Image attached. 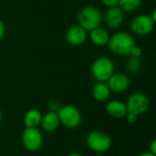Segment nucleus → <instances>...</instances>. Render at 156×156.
I'll use <instances>...</instances> for the list:
<instances>
[{
    "mask_svg": "<svg viewBox=\"0 0 156 156\" xmlns=\"http://www.w3.org/2000/svg\"><path fill=\"white\" fill-rule=\"evenodd\" d=\"M107 44L113 53L127 56L130 55V51L135 45V42L130 34L126 32H117L110 37Z\"/></svg>",
    "mask_w": 156,
    "mask_h": 156,
    "instance_id": "1",
    "label": "nucleus"
},
{
    "mask_svg": "<svg viewBox=\"0 0 156 156\" xmlns=\"http://www.w3.org/2000/svg\"><path fill=\"white\" fill-rule=\"evenodd\" d=\"M2 118H3V115H2V112H1V111H0V122H1V121H2Z\"/></svg>",
    "mask_w": 156,
    "mask_h": 156,
    "instance_id": "28",
    "label": "nucleus"
},
{
    "mask_svg": "<svg viewBox=\"0 0 156 156\" xmlns=\"http://www.w3.org/2000/svg\"><path fill=\"white\" fill-rule=\"evenodd\" d=\"M59 122L69 129H75L80 126L82 121V115L80 110L71 104L60 106L58 111Z\"/></svg>",
    "mask_w": 156,
    "mask_h": 156,
    "instance_id": "3",
    "label": "nucleus"
},
{
    "mask_svg": "<svg viewBox=\"0 0 156 156\" xmlns=\"http://www.w3.org/2000/svg\"><path fill=\"white\" fill-rule=\"evenodd\" d=\"M102 4L108 7H112V6H115L118 5V0H101Z\"/></svg>",
    "mask_w": 156,
    "mask_h": 156,
    "instance_id": "22",
    "label": "nucleus"
},
{
    "mask_svg": "<svg viewBox=\"0 0 156 156\" xmlns=\"http://www.w3.org/2000/svg\"><path fill=\"white\" fill-rule=\"evenodd\" d=\"M111 90L106 82L98 81L92 88L93 98L98 101H105L109 99Z\"/></svg>",
    "mask_w": 156,
    "mask_h": 156,
    "instance_id": "14",
    "label": "nucleus"
},
{
    "mask_svg": "<svg viewBox=\"0 0 156 156\" xmlns=\"http://www.w3.org/2000/svg\"><path fill=\"white\" fill-rule=\"evenodd\" d=\"M107 81L111 91L115 93H122L125 91L130 85L129 78L122 73H113Z\"/></svg>",
    "mask_w": 156,
    "mask_h": 156,
    "instance_id": "9",
    "label": "nucleus"
},
{
    "mask_svg": "<svg viewBox=\"0 0 156 156\" xmlns=\"http://www.w3.org/2000/svg\"><path fill=\"white\" fill-rule=\"evenodd\" d=\"M22 144L28 152H37L43 144L42 133L37 128H26L22 133Z\"/></svg>",
    "mask_w": 156,
    "mask_h": 156,
    "instance_id": "7",
    "label": "nucleus"
},
{
    "mask_svg": "<svg viewBox=\"0 0 156 156\" xmlns=\"http://www.w3.org/2000/svg\"><path fill=\"white\" fill-rule=\"evenodd\" d=\"M138 156H156V154H152L150 152H144V153L139 154Z\"/></svg>",
    "mask_w": 156,
    "mask_h": 156,
    "instance_id": "25",
    "label": "nucleus"
},
{
    "mask_svg": "<svg viewBox=\"0 0 156 156\" xmlns=\"http://www.w3.org/2000/svg\"><path fill=\"white\" fill-rule=\"evenodd\" d=\"M151 16V18L153 19V21L155 23V21H156V10H154L153 11V13H152V15L150 16Z\"/></svg>",
    "mask_w": 156,
    "mask_h": 156,
    "instance_id": "26",
    "label": "nucleus"
},
{
    "mask_svg": "<svg viewBox=\"0 0 156 156\" xmlns=\"http://www.w3.org/2000/svg\"><path fill=\"white\" fill-rule=\"evenodd\" d=\"M114 73V64L107 57L96 58L91 65V74L97 81L105 82Z\"/></svg>",
    "mask_w": 156,
    "mask_h": 156,
    "instance_id": "5",
    "label": "nucleus"
},
{
    "mask_svg": "<svg viewBox=\"0 0 156 156\" xmlns=\"http://www.w3.org/2000/svg\"><path fill=\"white\" fill-rule=\"evenodd\" d=\"M130 55H131L132 57L140 58V57L143 55V50H142V48H141L140 47L134 45V46L132 48L131 51H130Z\"/></svg>",
    "mask_w": 156,
    "mask_h": 156,
    "instance_id": "19",
    "label": "nucleus"
},
{
    "mask_svg": "<svg viewBox=\"0 0 156 156\" xmlns=\"http://www.w3.org/2000/svg\"><path fill=\"white\" fill-rule=\"evenodd\" d=\"M125 117H126L127 122H128L129 123L133 124V123H135V122H137L139 116H137V115H135V114H133V113H129V112H128V113L126 114Z\"/></svg>",
    "mask_w": 156,
    "mask_h": 156,
    "instance_id": "21",
    "label": "nucleus"
},
{
    "mask_svg": "<svg viewBox=\"0 0 156 156\" xmlns=\"http://www.w3.org/2000/svg\"><path fill=\"white\" fill-rule=\"evenodd\" d=\"M125 105L129 113H133L137 116H140L148 111L150 101L145 94L142 92H134L129 96Z\"/></svg>",
    "mask_w": 156,
    "mask_h": 156,
    "instance_id": "6",
    "label": "nucleus"
},
{
    "mask_svg": "<svg viewBox=\"0 0 156 156\" xmlns=\"http://www.w3.org/2000/svg\"><path fill=\"white\" fill-rule=\"evenodd\" d=\"M142 67V62L140 60V58L131 57L126 62V68L128 70L132 73H136L140 70Z\"/></svg>",
    "mask_w": 156,
    "mask_h": 156,
    "instance_id": "18",
    "label": "nucleus"
},
{
    "mask_svg": "<svg viewBox=\"0 0 156 156\" xmlns=\"http://www.w3.org/2000/svg\"><path fill=\"white\" fill-rule=\"evenodd\" d=\"M86 144L89 149L95 153H105L111 149L112 141L108 133L101 131H93L87 135Z\"/></svg>",
    "mask_w": 156,
    "mask_h": 156,
    "instance_id": "4",
    "label": "nucleus"
},
{
    "mask_svg": "<svg viewBox=\"0 0 156 156\" xmlns=\"http://www.w3.org/2000/svg\"><path fill=\"white\" fill-rule=\"evenodd\" d=\"M154 27V22L150 16L140 15L132 19L130 27L133 33L137 36H146L149 35Z\"/></svg>",
    "mask_w": 156,
    "mask_h": 156,
    "instance_id": "8",
    "label": "nucleus"
},
{
    "mask_svg": "<svg viewBox=\"0 0 156 156\" xmlns=\"http://www.w3.org/2000/svg\"><path fill=\"white\" fill-rule=\"evenodd\" d=\"M59 123L60 122H59L58 113L53 112H48L45 115L42 116L40 125L44 131L48 133H51L58 129V127L59 126Z\"/></svg>",
    "mask_w": 156,
    "mask_h": 156,
    "instance_id": "13",
    "label": "nucleus"
},
{
    "mask_svg": "<svg viewBox=\"0 0 156 156\" xmlns=\"http://www.w3.org/2000/svg\"><path fill=\"white\" fill-rule=\"evenodd\" d=\"M5 33V24L3 23V21L0 20V40L4 37Z\"/></svg>",
    "mask_w": 156,
    "mask_h": 156,
    "instance_id": "24",
    "label": "nucleus"
},
{
    "mask_svg": "<svg viewBox=\"0 0 156 156\" xmlns=\"http://www.w3.org/2000/svg\"><path fill=\"white\" fill-rule=\"evenodd\" d=\"M59 108H60V105L56 101H50L48 103V110H49V112H58V111L59 110Z\"/></svg>",
    "mask_w": 156,
    "mask_h": 156,
    "instance_id": "20",
    "label": "nucleus"
},
{
    "mask_svg": "<svg viewBox=\"0 0 156 156\" xmlns=\"http://www.w3.org/2000/svg\"><path fill=\"white\" fill-rule=\"evenodd\" d=\"M105 111L110 117L114 119L124 118L128 113L125 103L118 100L110 101L105 106Z\"/></svg>",
    "mask_w": 156,
    "mask_h": 156,
    "instance_id": "12",
    "label": "nucleus"
},
{
    "mask_svg": "<svg viewBox=\"0 0 156 156\" xmlns=\"http://www.w3.org/2000/svg\"><path fill=\"white\" fill-rule=\"evenodd\" d=\"M78 22L79 26L83 29L86 31H91L100 27L102 22V15L97 7L88 5L82 8L78 14Z\"/></svg>",
    "mask_w": 156,
    "mask_h": 156,
    "instance_id": "2",
    "label": "nucleus"
},
{
    "mask_svg": "<svg viewBox=\"0 0 156 156\" xmlns=\"http://www.w3.org/2000/svg\"><path fill=\"white\" fill-rule=\"evenodd\" d=\"M42 114L37 109L28 110L24 116V124L27 128H37L40 125Z\"/></svg>",
    "mask_w": 156,
    "mask_h": 156,
    "instance_id": "15",
    "label": "nucleus"
},
{
    "mask_svg": "<svg viewBox=\"0 0 156 156\" xmlns=\"http://www.w3.org/2000/svg\"><path fill=\"white\" fill-rule=\"evenodd\" d=\"M68 156H83L82 154H78V153H71V154H69Z\"/></svg>",
    "mask_w": 156,
    "mask_h": 156,
    "instance_id": "27",
    "label": "nucleus"
},
{
    "mask_svg": "<svg viewBox=\"0 0 156 156\" xmlns=\"http://www.w3.org/2000/svg\"><path fill=\"white\" fill-rule=\"evenodd\" d=\"M142 4V0H118L119 7L122 11L133 12L136 10Z\"/></svg>",
    "mask_w": 156,
    "mask_h": 156,
    "instance_id": "17",
    "label": "nucleus"
},
{
    "mask_svg": "<svg viewBox=\"0 0 156 156\" xmlns=\"http://www.w3.org/2000/svg\"><path fill=\"white\" fill-rule=\"evenodd\" d=\"M67 42L71 46H80L87 38V31L80 26H73L68 29L65 35Z\"/></svg>",
    "mask_w": 156,
    "mask_h": 156,
    "instance_id": "10",
    "label": "nucleus"
},
{
    "mask_svg": "<svg viewBox=\"0 0 156 156\" xmlns=\"http://www.w3.org/2000/svg\"><path fill=\"white\" fill-rule=\"evenodd\" d=\"M149 152L154 154H156V140H153L149 145Z\"/></svg>",
    "mask_w": 156,
    "mask_h": 156,
    "instance_id": "23",
    "label": "nucleus"
},
{
    "mask_svg": "<svg viewBox=\"0 0 156 156\" xmlns=\"http://www.w3.org/2000/svg\"><path fill=\"white\" fill-rule=\"evenodd\" d=\"M104 18L109 27L117 28L120 26H122L124 19V14L123 11L119 6L115 5L108 8V10L105 13Z\"/></svg>",
    "mask_w": 156,
    "mask_h": 156,
    "instance_id": "11",
    "label": "nucleus"
},
{
    "mask_svg": "<svg viewBox=\"0 0 156 156\" xmlns=\"http://www.w3.org/2000/svg\"><path fill=\"white\" fill-rule=\"evenodd\" d=\"M90 32V39L94 45L104 46L108 43L110 35L107 32V30H105L104 28L99 27L92 29Z\"/></svg>",
    "mask_w": 156,
    "mask_h": 156,
    "instance_id": "16",
    "label": "nucleus"
}]
</instances>
